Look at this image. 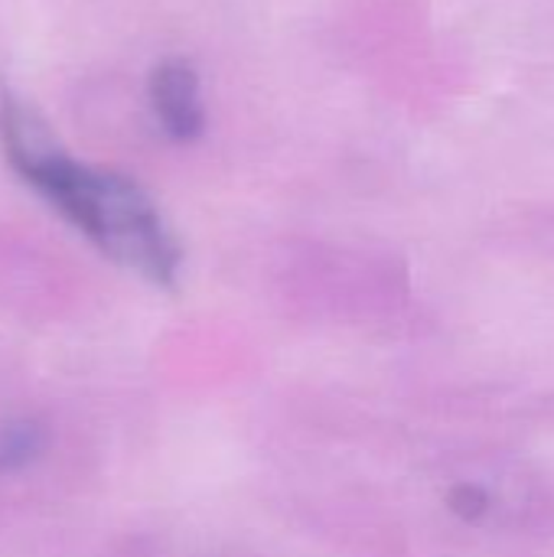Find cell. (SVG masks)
<instances>
[{
	"label": "cell",
	"instance_id": "6da1fadb",
	"mask_svg": "<svg viewBox=\"0 0 554 557\" xmlns=\"http://www.w3.org/2000/svg\"><path fill=\"white\" fill-rule=\"evenodd\" d=\"M0 137L23 183L98 251L157 287L176 284L183 251L153 199L134 180L72 160L13 101L0 104Z\"/></svg>",
	"mask_w": 554,
	"mask_h": 557
},
{
	"label": "cell",
	"instance_id": "7a4b0ae2",
	"mask_svg": "<svg viewBox=\"0 0 554 557\" xmlns=\"http://www.w3.org/2000/svg\"><path fill=\"white\" fill-rule=\"evenodd\" d=\"M150 108L160 127L176 140H193L202 131V95L189 62L167 59L150 75Z\"/></svg>",
	"mask_w": 554,
	"mask_h": 557
},
{
	"label": "cell",
	"instance_id": "3957f363",
	"mask_svg": "<svg viewBox=\"0 0 554 557\" xmlns=\"http://www.w3.org/2000/svg\"><path fill=\"white\" fill-rule=\"evenodd\" d=\"M46 450V431L23 418L0 428V473H20Z\"/></svg>",
	"mask_w": 554,
	"mask_h": 557
}]
</instances>
